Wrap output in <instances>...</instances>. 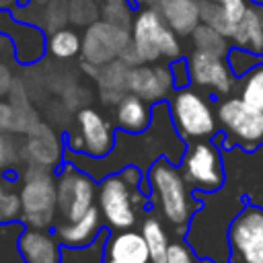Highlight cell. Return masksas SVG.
<instances>
[{
  "instance_id": "cell-9",
  "label": "cell",
  "mask_w": 263,
  "mask_h": 263,
  "mask_svg": "<svg viewBox=\"0 0 263 263\" xmlns=\"http://www.w3.org/2000/svg\"><path fill=\"white\" fill-rule=\"evenodd\" d=\"M58 185V214L62 220H76L86 214L95 203L97 187L90 175L80 171L76 164H64L55 173Z\"/></svg>"
},
{
  "instance_id": "cell-27",
  "label": "cell",
  "mask_w": 263,
  "mask_h": 263,
  "mask_svg": "<svg viewBox=\"0 0 263 263\" xmlns=\"http://www.w3.org/2000/svg\"><path fill=\"white\" fill-rule=\"evenodd\" d=\"M8 107L6 105H0V125H6V121H8Z\"/></svg>"
},
{
  "instance_id": "cell-18",
  "label": "cell",
  "mask_w": 263,
  "mask_h": 263,
  "mask_svg": "<svg viewBox=\"0 0 263 263\" xmlns=\"http://www.w3.org/2000/svg\"><path fill=\"white\" fill-rule=\"evenodd\" d=\"M230 39L234 41V45L253 55L263 53V4H255L245 10Z\"/></svg>"
},
{
  "instance_id": "cell-5",
  "label": "cell",
  "mask_w": 263,
  "mask_h": 263,
  "mask_svg": "<svg viewBox=\"0 0 263 263\" xmlns=\"http://www.w3.org/2000/svg\"><path fill=\"white\" fill-rule=\"evenodd\" d=\"M58 214L55 175L45 168H31L21 187V218L27 226L49 228Z\"/></svg>"
},
{
  "instance_id": "cell-17",
  "label": "cell",
  "mask_w": 263,
  "mask_h": 263,
  "mask_svg": "<svg viewBox=\"0 0 263 263\" xmlns=\"http://www.w3.org/2000/svg\"><path fill=\"white\" fill-rule=\"evenodd\" d=\"M166 25L177 35H189L199 27L201 2L199 0H156L154 6Z\"/></svg>"
},
{
  "instance_id": "cell-10",
  "label": "cell",
  "mask_w": 263,
  "mask_h": 263,
  "mask_svg": "<svg viewBox=\"0 0 263 263\" xmlns=\"http://www.w3.org/2000/svg\"><path fill=\"white\" fill-rule=\"evenodd\" d=\"M68 146L70 150L84 152L90 158L107 156L115 146L111 123L92 107L80 109L76 115V132L68 136Z\"/></svg>"
},
{
  "instance_id": "cell-16",
  "label": "cell",
  "mask_w": 263,
  "mask_h": 263,
  "mask_svg": "<svg viewBox=\"0 0 263 263\" xmlns=\"http://www.w3.org/2000/svg\"><path fill=\"white\" fill-rule=\"evenodd\" d=\"M105 257L113 263H150V251L142 232L121 230L115 232L105 245Z\"/></svg>"
},
{
  "instance_id": "cell-21",
  "label": "cell",
  "mask_w": 263,
  "mask_h": 263,
  "mask_svg": "<svg viewBox=\"0 0 263 263\" xmlns=\"http://www.w3.org/2000/svg\"><path fill=\"white\" fill-rule=\"evenodd\" d=\"M240 99L263 111V64H255L245 72L240 80Z\"/></svg>"
},
{
  "instance_id": "cell-28",
  "label": "cell",
  "mask_w": 263,
  "mask_h": 263,
  "mask_svg": "<svg viewBox=\"0 0 263 263\" xmlns=\"http://www.w3.org/2000/svg\"><path fill=\"white\" fill-rule=\"evenodd\" d=\"M4 154H6V140H4V136L0 134V164H2V162H4V158H6Z\"/></svg>"
},
{
  "instance_id": "cell-22",
  "label": "cell",
  "mask_w": 263,
  "mask_h": 263,
  "mask_svg": "<svg viewBox=\"0 0 263 263\" xmlns=\"http://www.w3.org/2000/svg\"><path fill=\"white\" fill-rule=\"evenodd\" d=\"M47 45H49L51 55H55L60 60H68V58H74L80 51L82 41L72 29H60L49 37Z\"/></svg>"
},
{
  "instance_id": "cell-14",
  "label": "cell",
  "mask_w": 263,
  "mask_h": 263,
  "mask_svg": "<svg viewBox=\"0 0 263 263\" xmlns=\"http://www.w3.org/2000/svg\"><path fill=\"white\" fill-rule=\"evenodd\" d=\"M18 253L25 263H62L60 238L47 228L27 226L18 236Z\"/></svg>"
},
{
  "instance_id": "cell-26",
  "label": "cell",
  "mask_w": 263,
  "mask_h": 263,
  "mask_svg": "<svg viewBox=\"0 0 263 263\" xmlns=\"http://www.w3.org/2000/svg\"><path fill=\"white\" fill-rule=\"evenodd\" d=\"M119 175H121L132 187L140 189V183H142V173H140V168H136V166H125Z\"/></svg>"
},
{
  "instance_id": "cell-15",
  "label": "cell",
  "mask_w": 263,
  "mask_h": 263,
  "mask_svg": "<svg viewBox=\"0 0 263 263\" xmlns=\"http://www.w3.org/2000/svg\"><path fill=\"white\" fill-rule=\"evenodd\" d=\"M103 226V216L99 205H92L86 214L76 220H60L55 224V236L66 247H86L90 245Z\"/></svg>"
},
{
  "instance_id": "cell-20",
  "label": "cell",
  "mask_w": 263,
  "mask_h": 263,
  "mask_svg": "<svg viewBox=\"0 0 263 263\" xmlns=\"http://www.w3.org/2000/svg\"><path fill=\"white\" fill-rule=\"evenodd\" d=\"M140 232L146 238V245L150 251V263H166L171 240H168V232L164 224L158 218H146Z\"/></svg>"
},
{
  "instance_id": "cell-6",
  "label": "cell",
  "mask_w": 263,
  "mask_h": 263,
  "mask_svg": "<svg viewBox=\"0 0 263 263\" xmlns=\"http://www.w3.org/2000/svg\"><path fill=\"white\" fill-rule=\"evenodd\" d=\"M99 210L111 228H132L138 220V205L146 201L140 189L132 187L119 173L105 177L99 185Z\"/></svg>"
},
{
  "instance_id": "cell-1",
  "label": "cell",
  "mask_w": 263,
  "mask_h": 263,
  "mask_svg": "<svg viewBox=\"0 0 263 263\" xmlns=\"http://www.w3.org/2000/svg\"><path fill=\"white\" fill-rule=\"evenodd\" d=\"M148 185L152 203L160 210L171 228L183 232L199 208L191 195V185L185 181L181 168L166 158H156L148 168Z\"/></svg>"
},
{
  "instance_id": "cell-30",
  "label": "cell",
  "mask_w": 263,
  "mask_h": 263,
  "mask_svg": "<svg viewBox=\"0 0 263 263\" xmlns=\"http://www.w3.org/2000/svg\"><path fill=\"white\" fill-rule=\"evenodd\" d=\"M103 263H113V261H109V259H107V257H105V261H103Z\"/></svg>"
},
{
  "instance_id": "cell-8",
  "label": "cell",
  "mask_w": 263,
  "mask_h": 263,
  "mask_svg": "<svg viewBox=\"0 0 263 263\" xmlns=\"http://www.w3.org/2000/svg\"><path fill=\"white\" fill-rule=\"evenodd\" d=\"M230 263H263V208L245 205L228 228Z\"/></svg>"
},
{
  "instance_id": "cell-25",
  "label": "cell",
  "mask_w": 263,
  "mask_h": 263,
  "mask_svg": "<svg viewBox=\"0 0 263 263\" xmlns=\"http://www.w3.org/2000/svg\"><path fill=\"white\" fill-rule=\"evenodd\" d=\"M166 263H214L212 259H199L185 240H173L168 247Z\"/></svg>"
},
{
  "instance_id": "cell-19",
  "label": "cell",
  "mask_w": 263,
  "mask_h": 263,
  "mask_svg": "<svg viewBox=\"0 0 263 263\" xmlns=\"http://www.w3.org/2000/svg\"><path fill=\"white\" fill-rule=\"evenodd\" d=\"M152 111L148 101L140 99L138 95H121L115 105V121L127 134H140L150 125Z\"/></svg>"
},
{
  "instance_id": "cell-12",
  "label": "cell",
  "mask_w": 263,
  "mask_h": 263,
  "mask_svg": "<svg viewBox=\"0 0 263 263\" xmlns=\"http://www.w3.org/2000/svg\"><path fill=\"white\" fill-rule=\"evenodd\" d=\"M127 88L144 101H162L175 86L173 70L162 64H140L127 70Z\"/></svg>"
},
{
  "instance_id": "cell-11",
  "label": "cell",
  "mask_w": 263,
  "mask_h": 263,
  "mask_svg": "<svg viewBox=\"0 0 263 263\" xmlns=\"http://www.w3.org/2000/svg\"><path fill=\"white\" fill-rule=\"evenodd\" d=\"M187 70H189V80L195 86L210 88L216 95H230L236 78L232 66L224 60V55L208 53V51H193L191 58L187 60Z\"/></svg>"
},
{
  "instance_id": "cell-23",
  "label": "cell",
  "mask_w": 263,
  "mask_h": 263,
  "mask_svg": "<svg viewBox=\"0 0 263 263\" xmlns=\"http://www.w3.org/2000/svg\"><path fill=\"white\" fill-rule=\"evenodd\" d=\"M193 39L199 51H208V53H216V55H226L228 51V37H224L222 33H218L214 27L210 25H199L193 31Z\"/></svg>"
},
{
  "instance_id": "cell-4",
  "label": "cell",
  "mask_w": 263,
  "mask_h": 263,
  "mask_svg": "<svg viewBox=\"0 0 263 263\" xmlns=\"http://www.w3.org/2000/svg\"><path fill=\"white\" fill-rule=\"evenodd\" d=\"M216 117L226 146H240L251 152L263 144V111L247 105L240 97L224 99L216 107Z\"/></svg>"
},
{
  "instance_id": "cell-7",
  "label": "cell",
  "mask_w": 263,
  "mask_h": 263,
  "mask_svg": "<svg viewBox=\"0 0 263 263\" xmlns=\"http://www.w3.org/2000/svg\"><path fill=\"white\" fill-rule=\"evenodd\" d=\"M181 173L191 187L203 193L218 191L224 185V164L214 142L208 138L189 142L181 158Z\"/></svg>"
},
{
  "instance_id": "cell-3",
  "label": "cell",
  "mask_w": 263,
  "mask_h": 263,
  "mask_svg": "<svg viewBox=\"0 0 263 263\" xmlns=\"http://www.w3.org/2000/svg\"><path fill=\"white\" fill-rule=\"evenodd\" d=\"M168 111L177 134L185 142L205 140L218 129V117L210 101L189 84L179 86L173 92L168 101Z\"/></svg>"
},
{
  "instance_id": "cell-2",
  "label": "cell",
  "mask_w": 263,
  "mask_h": 263,
  "mask_svg": "<svg viewBox=\"0 0 263 263\" xmlns=\"http://www.w3.org/2000/svg\"><path fill=\"white\" fill-rule=\"evenodd\" d=\"M129 49L144 64H156L160 58L171 62L181 58V41L177 33L152 6H146L136 14L132 23Z\"/></svg>"
},
{
  "instance_id": "cell-29",
  "label": "cell",
  "mask_w": 263,
  "mask_h": 263,
  "mask_svg": "<svg viewBox=\"0 0 263 263\" xmlns=\"http://www.w3.org/2000/svg\"><path fill=\"white\" fill-rule=\"evenodd\" d=\"M140 2H142V4H146V6H152V8L156 6V0H140Z\"/></svg>"
},
{
  "instance_id": "cell-13",
  "label": "cell",
  "mask_w": 263,
  "mask_h": 263,
  "mask_svg": "<svg viewBox=\"0 0 263 263\" xmlns=\"http://www.w3.org/2000/svg\"><path fill=\"white\" fill-rule=\"evenodd\" d=\"M125 47H127L125 33H121L117 27L105 25V23H97L92 29H88L86 39L82 41L84 58L92 64H105V62L113 60L119 51L123 53Z\"/></svg>"
},
{
  "instance_id": "cell-24",
  "label": "cell",
  "mask_w": 263,
  "mask_h": 263,
  "mask_svg": "<svg viewBox=\"0 0 263 263\" xmlns=\"http://www.w3.org/2000/svg\"><path fill=\"white\" fill-rule=\"evenodd\" d=\"M21 216V193H16L12 187L6 185L4 179H0V224L12 222Z\"/></svg>"
}]
</instances>
